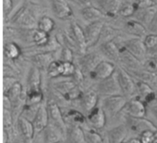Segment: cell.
Returning a JSON list of instances; mask_svg holds the SVG:
<instances>
[{
    "instance_id": "obj_60",
    "label": "cell",
    "mask_w": 157,
    "mask_h": 143,
    "mask_svg": "<svg viewBox=\"0 0 157 143\" xmlns=\"http://www.w3.org/2000/svg\"><path fill=\"white\" fill-rule=\"evenodd\" d=\"M122 143H126V141H124V142H122Z\"/></svg>"
},
{
    "instance_id": "obj_59",
    "label": "cell",
    "mask_w": 157,
    "mask_h": 143,
    "mask_svg": "<svg viewBox=\"0 0 157 143\" xmlns=\"http://www.w3.org/2000/svg\"><path fill=\"white\" fill-rule=\"evenodd\" d=\"M153 2H154L155 5H157V0H153Z\"/></svg>"
},
{
    "instance_id": "obj_1",
    "label": "cell",
    "mask_w": 157,
    "mask_h": 143,
    "mask_svg": "<svg viewBox=\"0 0 157 143\" xmlns=\"http://www.w3.org/2000/svg\"><path fill=\"white\" fill-rule=\"evenodd\" d=\"M10 22L22 29H35L37 28L38 20L34 15L26 6H21L11 18Z\"/></svg>"
},
{
    "instance_id": "obj_54",
    "label": "cell",
    "mask_w": 157,
    "mask_h": 143,
    "mask_svg": "<svg viewBox=\"0 0 157 143\" xmlns=\"http://www.w3.org/2000/svg\"><path fill=\"white\" fill-rule=\"evenodd\" d=\"M126 143H142L141 142V141H140V139L139 138H131V139H129Z\"/></svg>"
},
{
    "instance_id": "obj_24",
    "label": "cell",
    "mask_w": 157,
    "mask_h": 143,
    "mask_svg": "<svg viewBox=\"0 0 157 143\" xmlns=\"http://www.w3.org/2000/svg\"><path fill=\"white\" fill-rule=\"evenodd\" d=\"M51 38L52 37L50 36V33L40 31L37 28L34 29L31 34V40L34 43L35 47L37 48V50H39L38 52H46L45 47L50 42ZM38 52H36V53H38Z\"/></svg>"
},
{
    "instance_id": "obj_12",
    "label": "cell",
    "mask_w": 157,
    "mask_h": 143,
    "mask_svg": "<svg viewBox=\"0 0 157 143\" xmlns=\"http://www.w3.org/2000/svg\"><path fill=\"white\" fill-rule=\"evenodd\" d=\"M46 105H47L50 122L53 123L56 126H58L59 128H61L66 133L68 125H67V123H66V121L64 119L63 111L61 110V108L59 107L57 103H55L53 101H50Z\"/></svg>"
},
{
    "instance_id": "obj_52",
    "label": "cell",
    "mask_w": 157,
    "mask_h": 143,
    "mask_svg": "<svg viewBox=\"0 0 157 143\" xmlns=\"http://www.w3.org/2000/svg\"><path fill=\"white\" fill-rule=\"evenodd\" d=\"M3 143H10V131L3 129Z\"/></svg>"
},
{
    "instance_id": "obj_3",
    "label": "cell",
    "mask_w": 157,
    "mask_h": 143,
    "mask_svg": "<svg viewBox=\"0 0 157 143\" xmlns=\"http://www.w3.org/2000/svg\"><path fill=\"white\" fill-rule=\"evenodd\" d=\"M125 116V125L129 131L140 135L145 130H156L157 127L149 119L145 118H133L131 116Z\"/></svg>"
},
{
    "instance_id": "obj_44",
    "label": "cell",
    "mask_w": 157,
    "mask_h": 143,
    "mask_svg": "<svg viewBox=\"0 0 157 143\" xmlns=\"http://www.w3.org/2000/svg\"><path fill=\"white\" fill-rule=\"evenodd\" d=\"M62 62H74V51L69 47L63 46L61 50L60 59Z\"/></svg>"
},
{
    "instance_id": "obj_28",
    "label": "cell",
    "mask_w": 157,
    "mask_h": 143,
    "mask_svg": "<svg viewBox=\"0 0 157 143\" xmlns=\"http://www.w3.org/2000/svg\"><path fill=\"white\" fill-rule=\"evenodd\" d=\"M26 90H41L40 70L36 66H32L29 72Z\"/></svg>"
},
{
    "instance_id": "obj_22",
    "label": "cell",
    "mask_w": 157,
    "mask_h": 143,
    "mask_svg": "<svg viewBox=\"0 0 157 143\" xmlns=\"http://www.w3.org/2000/svg\"><path fill=\"white\" fill-rule=\"evenodd\" d=\"M63 114L67 125H76L82 127L87 123L86 116H85L79 110L74 108H68L65 109V111H63Z\"/></svg>"
},
{
    "instance_id": "obj_49",
    "label": "cell",
    "mask_w": 157,
    "mask_h": 143,
    "mask_svg": "<svg viewBox=\"0 0 157 143\" xmlns=\"http://www.w3.org/2000/svg\"><path fill=\"white\" fill-rule=\"evenodd\" d=\"M72 80L77 85H80L84 80H85V73H83V71L77 66L76 67V70L74 73V75L72 76Z\"/></svg>"
},
{
    "instance_id": "obj_34",
    "label": "cell",
    "mask_w": 157,
    "mask_h": 143,
    "mask_svg": "<svg viewBox=\"0 0 157 143\" xmlns=\"http://www.w3.org/2000/svg\"><path fill=\"white\" fill-rule=\"evenodd\" d=\"M54 28H55V22L49 16H42L38 19L37 29L43 32L51 33L54 29Z\"/></svg>"
},
{
    "instance_id": "obj_17",
    "label": "cell",
    "mask_w": 157,
    "mask_h": 143,
    "mask_svg": "<svg viewBox=\"0 0 157 143\" xmlns=\"http://www.w3.org/2000/svg\"><path fill=\"white\" fill-rule=\"evenodd\" d=\"M32 124L34 126L35 134H39L40 132H43V130L46 129V127L50 123L47 105H44L43 103L40 106L37 114L35 115L34 119L31 120Z\"/></svg>"
},
{
    "instance_id": "obj_39",
    "label": "cell",
    "mask_w": 157,
    "mask_h": 143,
    "mask_svg": "<svg viewBox=\"0 0 157 143\" xmlns=\"http://www.w3.org/2000/svg\"><path fill=\"white\" fill-rule=\"evenodd\" d=\"M118 34H119V31H118L117 29L113 28L112 27L106 26V24H105L98 42H99L100 44H102V43H104V42L113 40V39H114ZM100 44H99V45H100Z\"/></svg>"
},
{
    "instance_id": "obj_26",
    "label": "cell",
    "mask_w": 157,
    "mask_h": 143,
    "mask_svg": "<svg viewBox=\"0 0 157 143\" xmlns=\"http://www.w3.org/2000/svg\"><path fill=\"white\" fill-rule=\"evenodd\" d=\"M101 53L107 57L109 61L119 62L120 61V48L116 45L113 40L104 42L99 45Z\"/></svg>"
},
{
    "instance_id": "obj_61",
    "label": "cell",
    "mask_w": 157,
    "mask_h": 143,
    "mask_svg": "<svg viewBox=\"0 0 157 143\" xmlns=\"http://www.w3.org/2000/svg\"><path fill=\"white\" fill-rule=\"evenodd\" d=\"M75 1H77V0H75Z\"/></svg>"
},
{
    "instance_id": "obj_11",
    "label": "cell",
    "mask_w": 157,
    "mask_h": 143,
    "mask_svg": "<svg viewBox=\"0 0 157 143\" xmlns=\"http://www.w3.org/2000/svg\"><path fill=\"white\" fill-rule=\"evenodd\" d=\"M70 29H71V37L74 40V41L78 49V52L81 55L86 53V51L88 48H87V44H86L85 29H83L78 25V23L75 21L71 22Z\"/></svg>"
},
{
    "instance_id": "obj_23",
    "label": "cell",
    "mask_w": 157,
    "mask_h": 143,
    "mask_svg": "<svg viewBox=\"0 0 157 143\" xmlns=\"http://www.w3.org/2000/svg\"><path fill=\"white\" fill-rule=\"evenodd\" d=\"M66 143H86L85 130L81 126L68 125L66 131Z\"/></svg>"
},
{
    "instance_id": "obj_55",
    "label": "cell",
    "mask_w": 157,
    "mask_h": 143,
    "mask_svg": "<svg viewBox=\"0 0 157 143\" xmlns=\"http://www.w3.org/2000/svg\"><path fill=\"white\" fill-rule=\"evenodd\" d=\"M10 143H27L24 140H18V139H16V140H14L12 142Z\"/></svg>"
},
{
    "instance_id": "obj_5",
    "label": "cell",
    "mask_w": 157,
    "mask_h": 143,
    "mask_svg": "<svg viewBox=\"0 0 157 143\" xmlns=\"http://www.w3.org/2000/svg\"><path fill=\"white\" fill-rule=\"evenodd\" d=\"M96 91L99 96L103 97L116 96V95H122L121 89L120 87L116 73L109 78L99 81L97 85Z\"/></svg>"
},
{
    "instance_id": "obj_10",
    "label": "cell",
    "mask_w": 157,
    "mask_h": 143,
    "mask_svg": "<svg viewBox=\"0 0 157 143\" xmlns=\"http://www.w3.org/2000/svg\"><path fill=\"white\" fill-rule=\"evenodd\" d=\"M101 61H103V56L98 52L85 53L78 60V67L83 71L85 75H88Z\"/></svg>"
},
{
    "instance_id": "obj_35",
    "label": "cell",
    "mask_w": 157,
    "mask_h": 143,
    "mask_svg": "<svg viewBox=\"0 0 157 143\" xmlns=\"http://www.w3.org/2000/svg\"><path fill=\"white\" fill-rule=\"evenodd\" d=\"M156 10V6L150 7V8H147V9L138 10V12H140V17H138L140 19V22L143 23L144 25L150 26L152 24L154 18L155 17Z\"/></svg>"
},
{
    "instance_id": "obj_15",
    "label": "cell",
    "mask_w": 157,
    "mask_h": 143,
    "mask_svg": "<svg viewBox=\"0 0 157 143\" xmlns=\"http://www.w3.org/2000/svg\"><path fill=\"white\" fill-rule=\"evenodd\" d=\"M17 126L22 139L27 143L32 142L34 136L36 135L32 121L23 116H20L17 120Z\"/></svg>"
},
{
    "instance_id": "obj_38",
    "label": "cell",
    "mask_w": 157,
    "mask_h": 143,
    "mask_svg": "<svg viewBox=\"0 0 157 143\" xmlns=\"http://www.w3.org/2000/svg\"><path fill=\"white\" fill-rule=\"evenodd\" d=\"M120 3V0H105V3L102 5V7L105 11V15L113 17L118 14L119 9L121 6Z\"/></svg>"
},
{
    "instance_id": "obj_58",
    "label": "cell",
    "mask_w": 157,
    "mask_h": 143,
    "mask_svg": "<svg viewBox=\"0 0 157 143\" xmlns=\"http://www.w3.org/2000/svg\"><path fill=\"white\" fill-rule=\"evenodd\" d=\"M77 1H78V2H81V1H82V2H85V3H86L88 0H77Z\"/></svg>"
},
{
    "instance_id": "obj_6",
    "label": "cell",
    "mask_w": 157,
    "mask_h": 143,
    "mask_svg": "<svg viewBox=\"0 0 157 143\" xmlns=\"http://www.w3.org/2000/svg\"><path fill=\"white\" fill-rule=\"evenodd\" d=\"M116 71V66L111 61L103 60L96 66V68L88 74V76L91 80L99 82L111 77Z\"/></svg>"
},
{
    "instance_id": "obj_2",
    "label": "cell",
    "mask_w": 157,
    "mask_h": 143,
    "mask_svg": "<svg viewBox=\"0 0 157 143\" xmlns=\"http://www.w3.org/2000/svg\"><path fill=\"white\" fill-rule=\"evenodd\" d=\"M128 98L123 95H116L103 97L101 102V107L105 111L106 115L110 117H115L121 112H122Z\"/></svg>"
},
{
    "instance_id": "obj_9",
    "label": "cell",
    "mask_w": 157,
    "mask_h": 143,
    "mask_svg": "<svg viewBox=\"0 0 157 143\" xmlns=\"http://www.w3.org/2000/svg\"><path fill=\"white\" fill-rule=\"evenodd\" d=\"M104 26H105L104 21L98 20L96 22L88 23V25L86 27L85 34H86V44L88 49L96 46L98 43Z\"/></svg>"
},
{
    "instance_id": "obj_20",
    "label": "cell",
    "mask_w": 157,
    "mask_h": 143,
    "mask_svg": "<svg viewBox=\"0 0 157 143\" xmlns=\"http://www.w3.org/2000/svg\"><path fill=\"white\" fill-rule=\"evenodd\" d=\"M29 60L31 62L33 66H36L40 70H47L48 66L55 59L52 52H38L29 54Z\"/></svg>"
},
{
    "instance_id": "obj_7",
    "label": "cell",
    "mask_w": 157,
    "mask_h": 143,
    "mask_svg": "<svg viewBox=\"0 0 157 143\" xmlns=\"http://www.w3.org/2000/svg\"><path fill=\"white\" fill-rule=\"evenodd\" d=\"M122 113L133 118H145L147 114L146 104L138 96L129 98Z\"/></svg>"
},
{
    "instance_id": "obj_27",
    "label": "cell",
    "mask_w": 157,
    "mask_h": 143,
    "mask_svg": "<svg viewBox=\"0 0 157 143\" xmlns=\"http://www.w3.org/2000/svg\"><path fill=\"white\" fill-rule=\"evenodd\" d=\"M80 15L82 16L83 19L88 23L96 22L98 20H103L105 17V14L101 10L92 6H87L83 7L80 10Z\"/></svg>"
},
{
    "instance_id": "obj_32",
    "label": "cell",
    "mask_w": 157,
    "mask_h": 143,
    "mask_svg": "<svg viewBox=\"0 0 157 143\" xmlns=\"http://www.w3.org/2000/svg\"><path fill=\"white\" fill-rule=\"evenodd\" d=\"M25 91L26 90L23 89L22 85L19 82H17L6 94H3V95H6L9 98V100L11 101V103L13 105V104L17 103L22 97Z\"/></svg>"
},
{
    "instance_id": "obj_51",
    "label": "cell",
    "mask_w": 157,
    "mask_h": 143,
    "mask_svg": "<svg viewBox=\"0 0 157 143\" xmlns=\"http://www.w3.org/2000/svg\"><path fill=\"white\" fill-rule=\"evenodd\" d=\"M3 109H12V103L6 95H3Z\"/></svg>"
},
{
    "instance_id": "obj_29",
    "label": "cell",
    "mask_w": 157,
    "mask_h": 143,
    "mask_svg": "<svg viewBox=\"0 0 157 143\" xmlns=\"http://www.w3.org/2000/svg\"><path fill=\"white\" fill-rule=\"evenodd\" d=\"M3 51L4 56L10 61H16L22 55L21 48L14 41H8L5 43Z\"/></svg>"
},
{
    "instance_id": "obj_25",
    "label": "cell",
    "mask_w": 157,
    "mask_h": 143,
    "mask_svg": "<svg viewBox=\"0 0 157 143\" xmlns=\"http://www.w3.org/2000/svg\"><path fill=\"white\" fill-rule=\"evenodd\" d=\"M98 96H99V95L98 94V92L96 90L91 89V90L84 92L81 99L79 100L82 108L88 113L90 110H92L94 107H96L98 106Z\"/></svg>"
},
{
    "instance_id": "obj_53",
    "label": "cell",
    "mask_w": 157,
    "mask_h": 143,
    "mask_svg": "<svg viewBox=\"0 0 157 143\" xmlns=\"http://www.w3.org/2000/svg\"><path fill=\"white\" fill-rule=\"evenodd\" d=\"M151 113L157 120V106H154V107H151Z\"/></svg>"
},
{
    "instance_id": "obj_47",
    "label": "cell",
    "mask_w": 157,
    "mask_h": 143,
    "mask_svg": "<svg viewBox=\"0 0 157 143\" xmlns=\"http://www.w3.org/2000/svg\"><path fill=\"white\" fill-rule=\"evenodd\" d=\"M144 42L147 50L155 47V45H157V34H154V33L147 34L144 38Z\"/></svg>"
},
{
    "instance_id": "obj_4",
    "label": "cell",
    "mask_w": 157,
    "mask_h": 143,
    "mask_svg": "<svg viewBox=\"0 0 157 143\" xmlns=\"http://www.w3.org/2000/svg\"><path fill=\"white\" fill-rule=\"evenodd\" d=\"M116 75L122 95L128 99L132 98L136 92V84L133 82V79L130 73L127 72L125 69L119 67L116 71Z\"/></svg>"
},
{
    "instance_id": "obj_40",
    "label": "cell",
    "mask_w": 157,
    "mask_h": 143,
    "mask_svg": "<svg viewBox=\"0 0 157 143\" xmlns=\"http://www.w3.org/2000/svg\"><path fill=\"white\" fill-rule=\"evenodd\" d=\"M137 12V8L135 6L134 3H131V2H127L125 4H122L119 9L118 14L121 17H129L133 16L135 13Z\"/></svg>"
},
{
    "instance_id": "obj_33",
    "label": "cell",
    "mask_w": 157,
    "mask_h": 143,
    "mask_svg": "<svg viewBox=\"0 0 157 143\" xmlns=\"http://www.w3.org/2000/svg\"><path fill=\"white\" fill-rule=\"evenodd\" d=\"M44 100L42 90H26V104L41 105Z\"/></svg>"
},
{
    "instance_id": "obj_50",
    "label": "cell",
    "mask_w": 157,
    "mask_h": 143,
    "mask_svg": "<svg viewBox=\"0 0 157 143\" xmlns=\"http://www.w3.org/2000/svg\"><path fill=\"white\" fill-rule=\"evenodd\" d=\"M13 0H3V12L5 16H7L13 8Z\"/></svg>"
},
{
    "instance_id": "obj_43",
    "label": "cell",
    "mask_w": 157,
    "mask_h": 143,
    "mask_svg": "<svg viewBox=\"0 0 157 143\" xmlns=\"http://www.w3.org/2000/svg\"><path fill=\"white\" fill-rule=\"evenodd\" d=\"M13 122L14 119L12 116L11 110L4 109L3 111V129H6L8 130H13Z\"/></svg>"
},
{
    "instance_id": "obj_19",
    "label": "cell",
    "mask_w": 157,
    "mask_h": 143,
    "mask_svg": "<svg viewBox=\"0 0 157 143\" xmlns=\"http://www.w3.org/2000/svg\"><path fill=\"white\" fill-rule=\"evenodd\" d=\"M52 10L53 14L60 19H70L74 16V12L67 0H51Z\"/></svg>"
},
{
    "instance_id": "obj_56",
    "label": "cell",
    "mask_w": 157,
    "mask_h": 143,
    "mask_svg": "<svg viewBox=\"0 0 157 143\" xmlns=\"http://www.w3.org/2000/svg\"><path fill=\"white\" fill-rule=\"evenodd\" d=\"M153 143H157V130H155L154 132V140H153Z\"/></svg>"
},
{
    "instance_id": "obj_13",
    "label": "cell",
    "mask_w": 157,
    "mask_h": 143,
    "mask_svg": "<svg viewBox=\"0 0 157 143\" xmlns=\"http://www.w3.org/2000/svg\"><path fill=\"white\" fill-rule=\"evenodd\" d=\"M87 123L95 130H102L107 123V115L101 107L97 106L86 115Z\"/></svg>"
},
{
    "instance_id": "obj_16",
    "label": "cell",
    "mask_w": 157,
    "mask_h": 143,
    "mask_svg": "<svg viewBox=\"0 0 157 143\" xmlns=\"http://www.w3.org/2000/svg\"><path fill=\"white\" fill-rule=\"evenodd\" d=\"M127 70V71H134L143 69L144 66L143 62H141L137 58H135L131 52H129L123 46L120 48V61H119Z\"/></svg>"
},
{
    "instance_id": "obj_30",
    "label": "cell",
    "mask_w": 157,
    "mask_h": 143,
    "mask_svg": "<svg viewBox=\"0 0 157 143\" xmlns=\"http://www.w3.org/2000/svg\"><path fill=\"white\" fill-rule=\"evenodd\" d=\"M126 30L138 38H144L147 35L144 25L137 20H128L125 24Z\"/></svg>"
},
{
    "instance_id": "obj_21",
    "label": "cell",
    "mask_w": 157,
    "mask_h": 143,
    "mask_svg": "<svg viewBox=\"0 0 157 143\" xmlns=\"http://www.w3.org/2000/svg\"><path fill=\"white\" fill-rule=\"evenodd\" d=\"M129 130L125 124H121L111 128L106 132V136L109 143H122L128 136Z\"/></svg>"
},
{
    "instance_id": "obj_41",
    "label": "cell",
    "mask_w": 157,
    "mask_h": 143,
    "mask_svg": "<svg viewBox=\"0 0 157 143\" xmlns=\"http://www.w3.org/2000/svg\"><path fill=\"white\" fill-rule=\"evenodd\" d=\"M83 94H84V91L80 88V85H75L73 89H71L68 93H66L63 97L64 100L68 102H74L76 100H80Z\"/></svg>"
},
{
    "instance_id": "obj_18",
    "label": "cell",
    "mask_w": 157,
    "mask_h": 143,
    "mask_svg": "<svg viewBox=\"0 0 157 143\" xmlns=\"http://www.w3.org/2000/svg\"><path fill=\"white\" fill-rule=\"evenodd\" d=\"M135 84L138 97H140L146 105L152 104L156 101L157 94L148 83L138 80Z\"/></svg>"
},
{
    "instance_id": "obj_46",
    "label": "cell",
    "mask_w": 157,
    "mask_h": 143,
    "mask_svg": "<svg viewBox=\"0 0 157 143\" xmlns=\"http://www.w3.org/2000/svg\"><path fill=\"white\" fill-rule=\"evenodd\" d=\"M135 4V6L138 10H143V9H147L150 7H153L155 6H156L153 0H135L133 2Z\"/></svg>"
},
{
    "instance_id": "obj_36",
    "label": "cell",
    "mask_w": 157,
    "mask_h": 143,
    "mask_svg": "<svg viewBox=\"0 0 157 143\" xmlns=\"http://www.w3.org/2000/svg\"><path fill=\"white\" fill-rule=\"evenodd\" d=\"M47 74L50 78L54 79L59 76H62L63 73V62L60 60H54L47 68Z\"/></svg>"
},
{
    "instance_id": "obj_14",
    "label": "cell",
    "mask_w": 157,
    "mask_h": 143,
    "mask_svg": "<svg viewBox=\"0 0 157 143\" xmlns=\"http://www.w3.org/2000/svg\"><path fill=\"white\" fill-rule=\"evenodd\" d=\"M44 143H62L65 141L66 133L53 123H49L43 130Z\"/></svg>"
},
{
    "instance_id": "obj_57",
    "label": "cell",
    "mask_w": 157,
    "mask_h": 143,
    "mask_svg": "<svg viewBox=\"0 0 157 143\" xmlns=\"http://www.w3.org/2000/svg\"><path fill=\"white\" fill-rule=\"evenodd\" d=\"M150 26H157V16H155V17L154 18V20H153V22H152V24Z\"/></svg>"
},
{
    "instance_id": "obj_8",
    "label": "cell",
    "mask_w": 157,
    "mask_h": 143,
    "mask_svg": "<svg viewBox=\"0 0 157 143\" xmlns=\"http://www.w3.org/2000/svg\"><path fill=\"white\" fill-rule=\"evenodd\" d=\"M123 47L144 64L147 59V49L145 47L144 40H142L141 38L127 40L124 41Z\"/></svg>"
},
{
    "instance_id": "obj_45",
    "label": "cell",
    "mask_w": 157,
    "mask_h": 143,
    "mask_svg": "<svg viewBox=\"0 0 157 143\" xmlns=\"http://www.w3.org/2000/svg\"><path fill=\"white\" fill-rule=\"evenodd\" d=\"M17 82V81L15 76L4 75V77H3V94H6Z\"/></svg>"
},
{
    "instance_id": "obj_48",
    "label": "cell",
    "mask_w": 157,
    "mask_h": 143,
    "mask_svg": "<svg viewBox=\"0 0 157 143\" xmlns=\"http://www.w3.org/2000/svg\"><path fill=\"white\" fill-rule=\"evenodd\" d=\"M154 130H145L139 135V139L142 143H153Z\"/></svg>"
},
{
    "instance_id": "obj_37",
    "label": "cell",
    "mask_w": 157,
    "mask_h": 143,
    "mask_svg": "<svg viewBox=\"0 0 157 143\" xmlns=\"http://www.w3.org/2000/svg\"><path fill=\"white\" fill-rule=\"evenodd\" d=\"M75 85H77L73 80L72 81H60V82L54 83L52 85V87L58 94H60L62 96H63L66 93H68Z\"/></svg>"
},
{
    "instance_id": "obj_42",
    "label": "cell",
    "mask_w": 157,
    "mask_h": 143,
    "mask_svg": "<svg viewBox=\"0 0 157 143\" xmlns=\"http://www.w3.org/2000/svg\"><path fill=\"white\" fill-rule=\"evenodd\" d=\"M76 65L74 62H63V77H72L76 70Z\"/></svg>"
},
{
    "instance_id": "obj_31",
    "label": "cell",
    "mask_w": 157,
    "mask_h": 143,
    "mask_svg": "<svg viewBox=\"0 0 157 143\" xmlns=\"http://www.w3.org/2000/svg\"><path fill=\"white\" fill-rule=\"evenodd\" d=\"M127 71V70H126ZM131 73L132 75H134L138 80L144 81L145 83H148L149 85L152 83L157 82V74L156 73L150 72L146 69H140V70H134V71H127Z\"/></svg>"
}]
</instances>
